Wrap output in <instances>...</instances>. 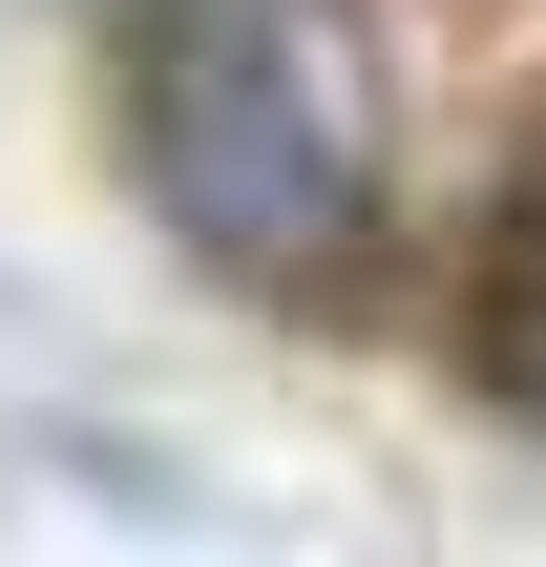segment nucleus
<instances>
[{"mask_svg":"<svg viewBox=\"0 0 546 567\" xmlns=\"http://www.w3.org/2000/svg\"><path fill=\"white\" fill-rule=\"evenodd\" d=\"M126 189L231 295H337L400 210V42L379 0H126Z\"/></svg>","mask_w":546,"mask_h":567,"instance_id":"1","label":"nucleus"},{"mask_svg":"<svg viewBox=\"0 0 546 567\" xmlns=\"http://www.w3.org/2000/svg\"><path fill=\"white\" fill-rule=\"evenodd\" d=\"M463 358H484V400L546 442V168L484 210V274H463Z\"/></svg>","mask_w":546,"mask_h":567,"instance_id":"2","label":"nucleus"}]
</instances>
